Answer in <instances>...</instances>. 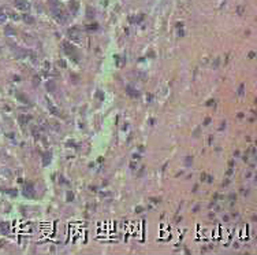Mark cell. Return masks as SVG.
Segmentation results:
<instances>
[{
	"mask_svg": "<svg viewBox=\"0 0 257 255\" xmlns=\"http://www.w3.org/2000/svg\"><path fill=\"white\" fill-rule=\"evenodd\" d=\"M192 162H193V159H192V156H188V158H186V160H185V163H186V166H190V165H192Z\"/></svg>",
	"mask_w": 257,
	"mask_h": 255,
	"instance_id": "obj_23",
	"label": "cell"
},
{
	"mask_svg": "<svg viewBox=\"0 0 257 255\" xmlns=\"http://www.w3.org/2000/svg\"><path fill=\"white\" fill-rule=\"evenodd\" d=\"M62 45H63V51L66 52V54L69 55V56H71V55H74L75 58H78L77 55H75V49H74V47H73V45H71V44H70L69 41H63V44H62Z\"/></svg>",
	"mask_w": 257,
	"mask_h": 255,
	"instance_id": "obj_3",
	"label": "cell"
},
{
	"mask_svg": "<svg viewBox=\"0 0 257 255\" xmlns=\"http://www.w3.org/2000/svg\"><path fill=\"white\" fill-rule=\"evenodd\" d=\"M142 210H144L142 207H137V209H136V213H140V211H142Z\"/></svg>",
	"mask_w": 257,
	"mask_h": 255,
	"instance_id": "obj_28",
	"label": "cell"
},
{
	"mask_svg": "<svg viewBox=\"0 0 257 255\" xmlns=\"http://www.w3.org/2000/svg\"><path fill=\"white\" fill-rule=\"evenodd\" d=\"M141 19H142V15H140V17H130L128 21H130L131 23H136V22H140Z\"/></svg>",
	"mask_w": 257,
	"mask_h": 255,
	"instance_id": "obj_18",
	"label": "cell"
},
{
	"mask_svg": "<svg viewBox=\"0 0 257 255\" xmlns=\"http://www.w3.org/2000/svg\"><path fill=\"white\" fill-rule=\"evenodd\" d=\"M23 195L28 196V198H34V188L30 183L25 185V188H23Z\"/></svg>",
	"mask_w": 257,
	"mask_h": 255,
	"instance_id": "obj_5",
	"label": "cell"
},
{
	"mask_svg": "<svg viewBox=\"0 0 257 255\" xmlns=\"http://www.w3.org/2000/svg\"><path fill=\"white\" fill-rule=\"evenodd\" d=\"M8 15H7V11L4 10V8H0V23H4L7 21Z\"/></svg>",
	"mask_w": 257,
	"mask_h": 255,
	"instance_id": "obj_10",
	"label": "cell"
},
{
	"mask_svg": "<svg viewBox=\"0 0 257 255\" xmlns=\"http://www.w3.org/2000/svg\"><path fill=\"white\" fill-rule=\"evenodd\" d=\"M126 92L128 93V96H131V98H137V96H138V91L134 89V88L130 87V85L126 87Z\"/></svg>",
	"mask_w": 257,
	"mask_h": 255,
	"instance_id": "obj_8",
	"label": "cell"
},
{
	"mask_svg": "<svg viewBox=\"0 0 257 255\" xmlns=\"http://www.w3.org/2000/svg\"><path fill=\"white\" fill-rule=\"evenodd\" d=\"M48 2H49V4H51V7H52V8L60 7V3H59V0H48Z\"/></svg>",
	"mask_w": 257,
	"mask_h": 255,
	"instance_id": "obj_17",
	"label": "cell"
},
{
	"mask_svg": "<svg viewBox=\"0 0 257 255\" xmlns=\"http://www.w3.org/2000/svg\"><path fill=\"white\" fill-rule=\"evenodd\" d=\"M52 13H54V17L58 22L60 23H66L67 19H69V15L66 14V11L63 10L62 7H56V8H52Z\"/></svg>",
	"mask_w": 257,
	"mask_h": 255,
	"instance_id": "obj_1",
	"label": "cell"
},
{
	"mask_svg": "<svg viewBox=\"0 0 257 255\" xmlns=\"http://www.w3.org/2000/svg\"><path fill=\"white\" fill-rule=\"evenodd\" d=\"M69 8H70V11H71V14H75L78 11V8H80V3L75 2V0H73V2L70 3Z\"/></svg>",
	"mask_w": 257,
	"mask_h": 255,
	"instance_id": "obj_7",
	"label": "cell"
},
{
	"mask_svg": "<svg viewBox=\"0 0 257 255\" xmlns=\"http://www.w3.org/2000/svg\"><path fill=\"white\" fill-rule=\"evenodd\" d=\"M19 119H21L22 125H25L26 122H28V121H29V119H30V118H29V117H25V115H21V117H19Z\"/></svg>",
	"mask_w": 257,
	"mask_h": 255,
	"instance_id": "obj_22",
	"label": "cell"
},
{
	"mask_svg": "<svg viewBox=\"0 0 257 255\" xmlns=\"http://www.w3.org/2000/svg\"><path fill=\"white\" fill-rule=\"evenodd\" d=\"M209 122H211V119H209V118H207V119H205V121H204V125H205V126H207V125H208V124H209Z\"/></svg>",
	"mask_w": 257,
	"mask_h": 255,
	"instance_id": "obj_27",
	"label": "cell"
},
{
	"mask_svg": "<svg viewBox=\"0 0 257 255\" xmlns=\"http://www.w3.org/2000/svg\"><path fill=\"white\" fill-rule=\"evenodd\" d=\"M245 11H246L245 6H238V7H237V14H238V15H244Z\"/></svg>",
	"mask_w": 257,
	"mask_h": 255,
	"instance_id": "obj_16",
	"label": "cell"
},
{
	"mask_svg": "<svg viewBox=\"0 0 257 255\" xmlns=\"http://www.w3.org/2000/svg\"><path fill=\"white\" fill-rule=\"evenodd\" d=\"M93 15H95V13L92 14V8H88V17H89V18H92Z\"/></svg>",
	"mask_w": 257,
	"mask_h": 255,
	"instance_id": "obj_25",
	"label": "cell"
},
{
	"mask_svg": "<svg viewBox=\"0 0 257 255\" xmlns=\"http://www.w3.org/2000/svg\"><path fill=\"white\" fill-rule=\"evenodd\" d=\"M49 162H51V154L45 152V154L43 155V166H48Z\"/></svg>",
	"mask_w": 257,
	"mask_h": 255,
	"instance_id": "obj_9",
	"label": "cell"
},
{
	"mask_svg": "<svg viewBox=\"0 0 257 255\" xmlns=\"http://www.w3.org/2000/svg\"><path fill=\"white\" fill-rule=\"evenodd\" d=\"M212 104H215V100H208V103H207V106H212Z\"/></svg>",
	"mask_w": 257,
	"mask_h": 255,
	"instance_id": "obj_26",
	"label": "cell"
},
{
	"mask_svg": "<svg viewBox=\"0 0 257 255\" xmlns=\"http://www.w3.org/2000/svg\"><path fill=\"white\" fill-rule=\"evenodd\" d=\"M67 34H69V37L73 40V41H77V43H80V41H81V32L78 30L77 28H71V29H69Z\"/></svg>",
	"mask_w": 257,
	"mask_h": 255,
	"instance_id": "obj_2",
	"label": "cell"
},
{
	"mask_svg": "<svg viewBox=\"0 0 257 255\" xmlns=\"http://www.w3.org/2000/svg\"><path fill=\"white\" fill-rule=\"evenodd\" d=\"M96 98L100 99V100H104V93L101 92V91H97V92H96Z\"/></svg>",
	"mask_w": 257,
	"mask_h": 255,
	"instance_id": "obj_20",
	"label": "cell"
},
{
	"mask_svg": "<svg viewBox=\"0 0 257 255\" xmlns=\"http://www.w3.org/2000/svg\"><path fill=\"white\" fill-rule=\"evenodd\" d=\"M244 89H245V85H244V84H241V85H239V88H238V95H239V96H242V95L245 93V92H244Z\"/></svg>",
	"mask_w": 257,
	"mask_h": 255,
	"instance_id": "obj_21",
	"label": "cell"
},
{
	"mask_svg": "<svg viewBox=\"0 0 257 255\" xmlns=\"http://www.w3.org/2000/svg\"><path fill=\"white\" fill-rule=\"evenodd\" d=\"M22 18H23V21H25L26 23H29V25H33V23H34V18H33V17H30V15H28V14L22 15Z\"/></svg>",
	"mask_w": 257,
	"mask_h": 255,
	"instance_id": "obj_12",
	"label": "cell"
},
{
	"mask_svg": "<svg viewBox=\"0 0 257 255\" xmlns=\"http://www.w3.org/2000/svg\"><path fill=\"white\" fill-rule=\"evenodd\" d=\"M0 229H2V232L4 234H7L8 232H10V228H8L7 222H0Z\"/></svg>",
	"mask_w": 257,
	"mask_h": 255,
	"instance_id": "obj_11",
	"label": "cell"
},
{
	"mask_svg": "<svg viewBox=\"0 0 257 255\" xmlns=\"http://www.w3.org/2000/svg\"><path fill=\"white\" fill-rule=\"evenodd\" d=\"M73 199H74V195H73L71 192H69V193H67V202H71Z\"/></svg>",
	"mask_w": 257,
	"mask_h": 255,
	"instance_id": "obj_24",
	"label": "cell"
},
{
	"mask_svg": "<svg viewBox=\"0 0 257 255\" xmlns=\"http://www.w3.org/2000/svg\"><path fill=\"white\" fill-rule=\"evenodd\" d=\"M14 4H15L17 8H19V10H22V11L29 10V7H30L28 0H14Z\"/></svg>",
	"mask_w": 257,
	"mask_h": 255,
	"instance_id": "obj_4",
	"label": "cell"
},
{
	"mask_svg": "<svg viewBox=\"0 0 257 255\" xmlns=\"http://www.w3.org/2000/svg\"><path fill=\"white\" fill-rule=\"evenodd\" d=\"M47 89H48L49 92H55V89H56V87H55L54 81H48V83H47Z\"/></svg>",
	"mask_w": 257,
	"mask_h": 255,
	"instance_id": "obj_14",
	"label": "cell"
},
{
	"mask_svg": "<svg viewBox=\"0 0 257 255\" xmlns=\"http://www.w3.org/2000/svg\"><path fill=\"white\" fill-rule=\"evenodd\" d=\"M6 33H7L8 36H14V34H15V30H14V29H11L10 26H7V28H6Z\"/></svg>",
	"mask_w": 257,
	"mask_h": 255,
	"instance_id": "obj_19",
	"label": "cell"
},
{
	"mask_svg": "<svg viewBox=\"0 0 257 255\" xmlns=\"http://www.w3.org/2000/svg\"><path fill=\"white\" fill-rule=\"evenodd\" d=\"M99 29V23H90V25H88L86 26V30H89V32H95V30H97Z\"/></svg>",
	"mask_w": 257,
	"mask_h": 255,
	"instance_id": "obj_15",
	"label": "cell"
},
{
	"mask_svg": "<svg viewBox=\"0 0 257 255\" xmlns=\"http://www.w3.org/2000/svg\"><path fill=\"white\" fill-rule=\"evenodd\" d=\"M17 98H18V99H19V100H21V102H23V103H25V104H30V102H29V99L26 98L25 95H22V93H17Z\"/></svg>",
	"mask_w": 257,
	"mask_h": 255,
	"instance_id": "obj_13",
	"label": "cell"
},
{
	"mask_svg": "<svg viewBox=\"0 0 257 255\" xmlns=\"http://www.w3.org/2000/svg\"><path fill=\"white\" fill-rule=\"evenodd\" d=\"M48 108H49V113L51 114H54V115H56V117H62V111L58 107H55L51 100H48Z\"/></svg>",
	"mask_w": 257,
	"mask_h": 255,
	"instance_id": "obj_6",
	"label": "cell"
}]
</instances>
